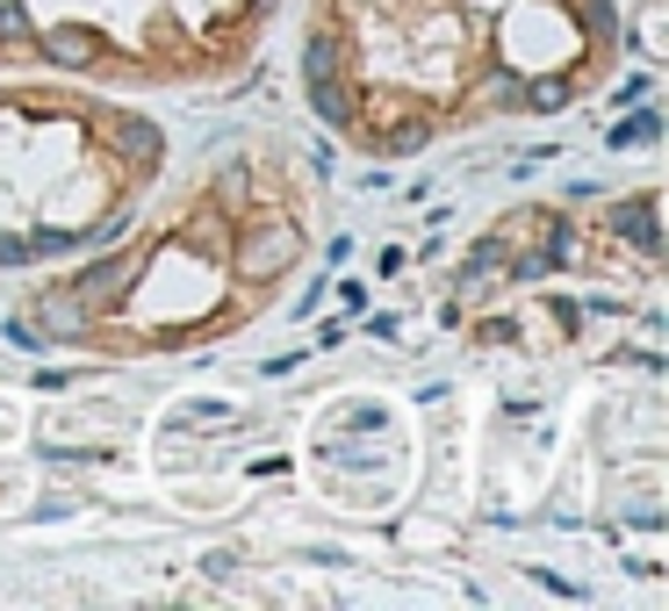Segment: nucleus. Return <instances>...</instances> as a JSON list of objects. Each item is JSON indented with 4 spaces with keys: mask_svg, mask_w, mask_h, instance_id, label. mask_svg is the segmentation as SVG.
Returning a JSON list of instances; mask_svg holds the SVG:
<instances>
[{
    "mask_svg": "<svg viewBox=\"0 0 669 611\" xmlns=\"http://www.w3.org/2000/svg\"><path fill=\"white\" fill-rule=\"evenodd\" d=\"M288 0H0V72L194 94L252 72Z\"/></svg>",
    "mask_w": 669,
    "mask_h": 611,
    "instance_id": "20e7f679",
    "label": "nucleus"
},
{
    "mask_svg": "<svg viewBox=\"0 0 669 611\" xmlns=\"http://www.w3.org/2000/svg\"><path fill=\"white\" fill-rule=\"evenodd\" d=\"M619 58V0H296L302 101L382 166L569 116L612 87Z\"/></svg>",
    "mask_w": 669,
    "mask_h": 611,
    "instance_id": "f03ea898",
    "label": "nucleus"
},
{
    "mask_svg": "<svg viewBox=\"0 0 669 611\" xmlns=\"http://www.w3.org/2000/svg\"><path fill=\"white\" fill-rule=\"evenodd\" d=\"M173 137L144 101L72 72H0V273L94 252L144 209Z\"/></svg>",
    "mask_w": 669,
    "mask_h": 611,
    "instance_id": "7ed1b4c3",
    "label": "nucleus"
},
{
    "mask_svg": "<svg viewBox=\"0 0 669 611\" xmlns=\"http://www.w3.org/2000/svg\"><path fill=\"white\" fill-rule=\"evenodd\" d=\"M324 238V180L288 137H231L166 166L144 209L94 252L43 267L14 302L37 353L180 360L252 331Z\"/></svg>",
    "mask_w": 669,
    "mask_h": 611,
    "instance_id": "f257e3e1",
    "label": "nucleus"
}]
</instances>
